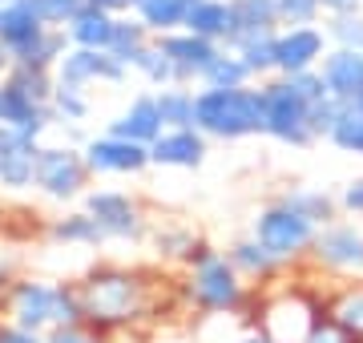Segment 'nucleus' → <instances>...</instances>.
I'll return each mask as SVG.
<instances>
[{
	"label": "nucleus",
	"instance_id": "obj_1",
	"mask_svg": "<svg viewBox=\"0 0 363 343\" xmlns=\"http://www.w3.org/2000/svg\"><path fill=\"white\" fill-rule=\"evenodd\" d=\"M262 89V137H274V142L291 145V150H307L315 145V125H311V109L331 97L319 77V69H307V73H291V77H267L259 81Z\"/></svg>",
	"mask_w": 363,
	"mask_h": 343
},
{
	"label": "nucleus",
	"instance_id": "obj_2",
	"mask_svg": "<svg viewBox=\"0 0 363 343\" xmlns=\"http://www.w3.org/2000/svg\"><path fill=\"white\" fill-rule=\"evenodd\" d=\"M194 130H202L214 142H242L262 137V89L259 81L238 89H206L194 93Z\"/></svg>",
	"mask_w": 363,
	"mask_h": 343
},
{
	"label": "nucleus",
	"instance_id": "obj_3",
	"mask_svg": "<svg viewBox=\"0 0 363 343\" xmlns=\"http://www.w3.org/2000/svg\"><path fill=\"white\" fill-rule=\"evenodd\" d=\"M315 235H319V226H315L311 218H303L298 210H291L286 202H271V206L259 210V218H255V238H259L279 263L303 259V254L311 251Z\"/></svg>",
	"mask_w": 363,
	"mask_h": 343
},
{
	"label": "nucleus",
	"instance_id": "obj_4",
	"mask_svg": "<svg viewBox=\"0 0 363 343\" xmlns=\"http://www.w3.org/2000/svg\"><path fill=\"white\" fill-rule=\"evenodd\" d=\"M93 174H89L85 154H81L77 145H40L33 186H37L45 198H52V202L77 198V194H85V182Z\"/></svg>",
	"mask_w": 363,
	"mask_h": 343
},
{
	"label": "nucleus",
	"instance_id": "obj_5",
	"mask_svg": "<svg viewBox=\"0 0 363 343\" xmlns=\"http://www.w3.org/2000/svg\"><path fill=\"white\" fill-rule=\"evenodd\" d=\"M81 303L65 287H49V283H21L13 295V315L16 327L37 331L45 323H73Z\"/></svg>",
	"mask_w": 363,
	"mask_h": 343
},
{
	"label": "nucleus",
	"instance_id": "obj_6",
	"mask_svg": "<svg viewBox=\"0 0 363 343\" xmlns=\"http://www.w3.org/2000/svg\"><path fill=\"white\" fill-rule=\"evenodd\" d=\"M271 40H274V73L279 77L319 69L323 53L331 49L323 25H279Z\"/></svg>",
	"mask_w": 363,
	"mask_h": 343
},
{
	"label": "nucleus",
	"instance_id": "obj_7",
	"mask_svg": "<svg viewBox=\"0 0 363 343\" xmlns=\"http://www.w3.org/2000/svg\"><path fill=\"white\" fill-rule=\"evenodd\" d=\"M154 45L166 53L169 69H174V85H198L202 73L210 69V61L222 53L218 40H206L190 33V28H174V33H162L154 37Z\"/></svg>",
	"mask_w": 363,
	"mask_h": 343
},
{
	"label": "nucleus",
	"instance_id": "obj_8",
	"mask_svg": "<svg viewBox=\"0 0 363 343\" xmlns=\"http://www.w3.org/2000/svg\"><path fill=\"white\" fill-rule=\"evenodd\" d=\"M52 73H57V81L81 85V89H93V85H125L130 81V65H121L109 49H77V45H69Z\"/></svg>",
	"mask_w": 363,
	"mask_h": 343
},
{
	"label": "nucleus",
	"instance_id": "obj_9",
	"mask_svg": "<svg viewBox=\"0 0 363 343\" xmlns=\"http://www.w3.org/2000/svg\"><path fill=\"white\" fill-rule=\"evenodd\" d=\"M190 295L202 307H210V311H230V307H238L242 283H238L234 263L222 259V254H210L202 247V254H198V263H194V279H190Z\"/></svg>",
	"mask_w": 363,
	"mask_h": 343
},
{
	"label": "nucleus",
	"instance_id": "obj_10",
	"mask_svg": "<svg viewBox=\"0 0 363 343\" xmlns=\"http://www.w3.org/2000/svg\"><path fill=\"white\" fill-rule=\"evenodd\" d=\"M85 166L89 174H105V178H130L142 174L150 166V145L130 142V137H117V133H97L81 145Z\"/></svg>",
	"mask_w": 363,
	"mask_h": 343
},
{
	"label": "nucleus",
	"instance_id": "obj_11",
	"mask_svg": "<svg viewBox=\"0 0 363 343\" xmlns=\"http://www.w3.org/2000/svg\"><path fill=\"white\" fill-rule=\"evenodd\" d=\"M85 214L97 223L101 238H138L145 230L142 210L125 190H89L85 194Z\"/></svg>",
	"mask_w": 363,
	"mask_h": 343
},
{
	"label": "nucleus",
	"instance_id": "obj_12",
	"mask_svg": "<svg viewBox=\"0 0 363 343\" xmlns=\"http://www.w3.org/2000/svg\"><path fill=\"white\" fill-rule=\"evenodd\" d=\"M81 307L93 319H130L138 307V279L121 275V271H105L85 283V299Z\"/></svg>",
	"mask_w": 363,
	"mask_h": 343
},
{
	"label": "nucleus",
	"instance_id": "obj_13",
	"mask_svg": "<svg viewBox=\"0 0 363 343\" xmlns=\"http://www.w3.org/2000/svg\"><path fill=\"white\" fill-rule=\"evenodd\" d=\"M311 254L327 271H343V275H363V235L351 223H327L311 242Z\"/></svg>",
	"mask_w": 363,
	"mask_h": 343
},
{
	"label": "nucleus",
	"instance_id": "obj_14",
	"mask_svg": "<svg viewBox=\"0 0 363 343\" xmlns=\"http://www.w3.org/2000/svg\"><path fill=\"white\" fill-rule=\"evenodd\" d=\"M37 154H40L37 137L0 125V190H13V194L28 190L33 178H37Z\"/></svg>",
	"mask_w": 363,
	"mask_h": 343
},
{
	"label": "nucleus",
	"instance_id": "obj_15",
	"mask_svg": "<svg viewBox=\"0 0 363 343\" xmlns=\"http://www.w3.org/2000/svg\"><path fill=\"white\" fill-rule=\"evenodd\" d=\"M210 154V137L202 130H162L150 142V166L166 170H198Z\"/></svg>",
	"mask_w": 363,
	"mask_h": 343
},
{
	"label": "nucleus",
	"instance_id": "obj_16",
	"mask_svg": "<svg viewBox=\"0 0 363 343\" xmlns=\"http://www.w3.org/2000/svg\"><path fill=\"white\" fill-rule=\"evenodd\" d=\"M0 125L40 142L57 125V113H52V106H40V101H33V97H25V93H16L13 85L0 81Z\"/></svg>",
	"mask_w": 363,
	"mask_h": 343
},
{
	"label": "nucleus",
	"instance_id": "obj_17",
	"mask_svg": "<svg viewBox=\"0 0 363 343\" xmlns=\"http://www.w3.org/2000/svg\"><path fill=\"white\" fill-rule=\"evenodd\" d=\"M319 77H323L327 93L335 97L339 106L363 97V53L359 49H335L331 45L323 53V61H319Z\"/></svg>",
	"mask_w": 363,
	"mask_h": 343
},
{
	"label": "nucleus",
	"instance_id": "obj_18",
	"mask_svg": "<svg viewBox=\"0 0 363 343\" xmlns=\"http://www.w3.org/2000/svg\"><path fill=\"white\" fill-rule=\"evenodd\" d=\"M311 331H315V311L307 307V299L283 295L279 303L267 307V339L271 343H307Z\"/></svg>",
	"mask_w": 363,
	"mask_h": 343
},
{
	"label": "nucleus",
	"instance_id": "obj_19",
	"mask_svg": "<svg viewBox=\"0 0 363 343\" xmlns=\"http://www.w3.org/2000/svg\"><path fill=\"white\" fill-rule=\"evenodd\" d=\"M105 133H117V137H130V142L150 145L157 133H162V113H157L154 93H138L130 106H125L113 121H109V125H105Z\"/></svg>",
	"mask_w": 363,
	"mask_h": 343
},
{
	"label": "nucleus",
	"instance_id": "obj_20",
	"mask_svg": "<svg viewBox=\"0 0 363 343\" xmlns=\"http://www.w3.org/2000/svg\"><path fill=\"white\" fill-rule=\"evenodd\" d=\"M230 40L226 49H234L238 40L247 37H271L279 28V13H274V0H230Z\"/></svg>",
	"mask_w": 363,
	"mask_h": 343
},
{
	"label": "nucleus",
	"instance_id": "obj_21",
	"mask_svg": "<svg viewBox=\"0 0 363 343\" xmlns=\"http://www.w3.org/2000/svg\"><path fill=\"white\" fill-rule=\"evenodd\" d=\"M45 28L49 25L28 9V0H13V4L0 9V45L9 49V57H16L28 40H37Z\"/></svg>",
	"mask_w": 363,
	"mask_h": 343
},
{
	"label": "nucleus",
	"instance_id": "obj_22",
	"mask_svg": "<svg viewBox=\"0 0 363 343\" xmlns=\"http://www.w3.org/2000/svg\"><path fill=\"white\" fill-rule=\"evenodd\" d=\"M230 0H190V9H186V21L182 28H190L198 37L206 40H218L222 49H226V40H230Z\"/></svg>",
	"mask_w": 363,
	"mask_h": 343
},
{
	"label": "nucleus",
	"instance_id": "obj_23",
	"mask_svg": "<svg viewBox=\"0 0 363 343\" xmlns=\"http://www.w3.org/2000/svg\"><path fill=\"white\" fill-rule=\"evenodd\" d=\"M113 25H117V16H109V13H101V9H89V4H85V9L65 25V37H69V45H77V49H109Z\"/></svg>",
	"mask_w": 363,
	"mask_h": 343
},
{
	"label": "nucleus",
	"instance_id": "obj_24",
	"mask_svg": "<svg viewBox=\"0 0 363 343\" xmlns=\"http://www.w3.org/2000/svg\"><path fill=\"white\" fill-rule=\"evenodd\" d=\"M150 40H154V33H150V28H145L133 13H125V16H117V25H113L109 53H113L121 65H130V73H133V61L150 49Z\"/></svg>",
	"mask_w": 363,
	"mask_h": 343
},
{
	"label": "nucleus",
	"instance_id": "obj_25",
	"mask_svg": "<svg viewBox=\"0 0 363 343\" xmlns=\"http://www.w3.org/2000/svg\"><path fill=\"white\" fill-rule=\"evenodd\" d=\"M327 142L335 145L339 154H351V158H363V101H343L327 130Z\"/></svg>",
	"mask_w": 363,
	"mask_h": 343
},
{
	"label": "nucleus",
	"instance_id": "obj_26",
	"mask_svg": "<svg viewBox=\"0 0 363 343\" xmlns=\"http://www.w3.org/2000/svg\"><path fill=\"white\" fill-rule=\"evenodd\" d=\"M186 9H190V0H130V13L138 16V21L154 33V37L182 28Z\"/></svg>",
	"mask_w": 363,
	"mask_h": 343
},
{
	"label": "nucleus",
	"instance_id": "obj_27",
	"mask_svg": "<svg viewBox=\"0 0 363 343\" xmlns=\"http://www.w3.org/2000/svg\"><path fill=\"white\" fill-rule=\"evenodd\" d=\"M194 93L190 85H166L154 89L157 113H162V130H190L194 125Z\"/></svg>",
	"mask_w": 363,
	"mask_h": 343
},
{
	"label": "nucleus",
	"instance_id": "obj_28",
	"mask_svg": "<svg viewBox=\"0 0 363 343\" xmlns=\"http://www.w3.org/2000/svg\"><path fill=\"white\" fill-rule=\"evenodd\" d=\"M69 37L65 28H45L37 40H28L25 49L13 57V65H28V69H57V61L65 57Z\"/></svg>",
	"mask_w": 363,
	"mask_h": 343
},
{
	"label": "nucleus",
	"instance_id": "obj_29",
	"mask_svg": "<svg viewBox=\"0 0 363 343\" xmlns=\"http://www.w3.org/2000/svg\"><path fill=\"white\" fill-rule=\"evenodd\" d=\"M279 202H286V206L298 210L303 218H311L315 226L335 223V210H339V198H331L327 190H311V186H295V190H286Z\"/></svg>",
	"mask_w": 363,
	"mask_h": 343
},
{
	"label": "nucleus",
	"instance_id": "obj_30",
	"mask_svg": "<svg viewBox=\"0 0 363 343\" xmlns=\"http://www.w3.org/2000/svg\"><path fill=\"white\" fill-rule=\"evenodd\" d=\"M0 81H4V85H13L16 93H25V97H33V101H40V106H49L52 89H57V73H52V69L9 65V73H4Z\"/></svg>",
	"mask_w": 363,
	"mask_h": 343
},
{
	"label": "nucleus",
	"instance_id": "obj_31",
	"mask_svg": "<svg viewBox=\"0 0 363 343\" xmlns=\"http://www.w3.org/2000/svg\"><path fill=\"white\" fill-rule=\"evenodd\" d=\"M250 73L247 65H242V57L234 53V49H222L214 61H210V69L202 73V81L198 85H206V89H238V85H250Z\"/></svg>",
	"mask_w": 363,
	"mask_h": 343
},
{
	"label": "nucleus",
	"instance_id": "obj_32",
	"mask_svg": "<svg viewBox=\"0 0 363 343\" xmlns=\"http://www.w3.org/2000/svg\"><path fill=\"white\" fill-rule=\"evenodd\" d=\"M52 113H57V125H81V121L89 118V89H81V85H65V81H57V89H52Z\"/></svg>",
	"mask_w": 363,
	"mask_h": 343
},
{
	"label": "nucleus",
	"instance_id": "obj_33",
	"mask_svg": "<svg viewBox=\"0 0 363 343\" xmlns=\"http://www.w3.org/2000/svg\"><path fill=\"white\" fill-rule=\"evenodd\" d=\"M230 263H234V271H238V275H271V271H279V266H283L255 235L242 238V242H234V247H230Z\"/></svg>",
	"mask_w": 363,
	"mask_h": 343
},
{
	"label": "nucleus",
	"instance_id": "obj_34",
	"mask_svg": "<svg viewBox=\"0 0 363 343\" xmlns=\"http://www.w3.org/2000/svg\"><path fill=\"white\" fill-rule=\"evenodd\" d=\"M274 37V33H271ZM271 37H247L234 45V53L242 57V65H247V73L255 81H267L274 77V40Z\"/></svg>",
	"mask_w": 363,
	"mask_h": 343
},
{
	"label": "nucleus",
	"instance_id": "obj_35",
	"mask_svg": "<svg viewBox=\"0 0 363 343\" xmlns=\"http://www.w3.org/2000/svg\"><path fill=\"white\" fill-rule=\"evenodd\" d=\"M52 238H57V242H69V247H97V242H105L97 223H93L85 210L65 214L61 223H52Z\"/></svg>",
	"mask_w": 363,
	"mask_h": 343
},
{
	"label": "nucleus",
	"instance_id": "obj_36",
	"mask_svg": "<svg viewBox=\"0 0 363 343\" xmlns=\"http://www.w3.org/2000/svg\"><path fill=\"white\" fill-rule=\"evenodd\" d=\"M319 25H323L327 40L335 49H359L363 53V9L359 13H343V16H323Z\"/></svg>",
	"mask_w": 363,
	"mask_h": 343
},
{
	"label": "nucleus",
	"instance_id": "obj_37",
	"mask_svg": "<svg viewBox=\"0 0 363 343\" xmlns=\"http://www.w3.org/2000/svg\"><path fill=\"white\" fill-rule=\"evenodd\" d=\"M133 73L150 85V89H166V85H174V69H169L166 53L157 49L154 40H150V49H145L138 61H133Z\"/></svg>",
	"mask_w": 363,
	"mask_h": 343
},
{
	"label": "nucleus",
	"instance_id": "obj_38",
	"mask_svg": "<svg viewBox=\"0 0 363 343\" xmlns=\"http://www.w3.org/2000/svg\"><path fill=\"white\" fill-rule=\"evenodd\" d=\"M331 315H335V323L347 331V335H363V287L343 291L339 303L331 307Z\"/></svg>",
	"mask_w": 363,
	"mask_h": 343
},
{
	"label": "nucleus",
	"instance_id": "obj_39",
	"mask_svg": "<svg viewBox=\"0 0 363 343\" xmlns=\"http://www.w3.org/2000/svg\"><path fill=\"white\" fill-rule=\"evenodd\" d=\"M28 9H33L49 28H65L69 21L85 9V0H28Z\"/></svg>",
	"mask_w": 363,
	"mask_h": 343
},
{
	"label": "nucleus",
	"instance_id": "obj_40",
	"mask_svg": "<svg viewBox=\"0 0 363 343\" xmlns=\"http://www.w3.org/2000/svg\"><path fill=\"white\" fill-rule=\"evenodd\" d=\"M274 13H279V25H319L323 21L319 0H274Z\"/></svg>",
	"mask_w": 363,
	"mask_h": 343
},
{
	"label": "nucleus",
	"instance_id": "obj_41",
	"mask_svg": "<svg viewBox=\"0 0 363 343\" xmlns=\"http://www.w3.org/2000/svg\"><path fill=\"white\" fill-rule=\"evenodd\" d=\"M339 210H347V214H363V178L347 182V190L339 194Z\"/></svg>",
	"mask_w": 363,
	"mask_h": 343
},
{
	"label": "nucleus",
	"instance_id": "obj_42",
	"mask_svg": "<svg viewBox=\"0 0 363 343\" xmlns=\"http://www.w3.org/2000/svg\"><path fill=\"white\" fill-rule=\"evenodd\" d=\"M307 343H351V335L339 323H323V327H315L311 335H307Z\"/></svg>",
	"mask_w": 363,
	"mask_h": 343
},
{
	"label": "nucleus",
	"instance_id": "obj_43",
	"mask_svg": "<svg viewBox=\"0 0 363 343\" xmlns=\"http://www.w3.org/2000/svg\"><path fill=\"white\" fill-rule=\"evenodd\" d=\"M363 0H319V13L323 16H343V13H359Z\"/></svg>",
	"mask_w": 363,
	"mask_h": 343
},
{
	"label": "nucleus",
	"instance_id": "obj_44",
	"mask_svg": "<svg viewBox=\"0 0 363 343\" xmlns=\"http://www.w3.org/2000/svg\"><path fill=\"white\" fill-rule=\"evenodd\" d=\"M89 9H101V13H109V16H125L130 13V0H85Z\"/></svg>",
	"mask_w": 363,
	"mask_h": 343
},
{
	"label": "nucleus",
	"instance_id": "obj_45",
	"mask_svg": "<svg viewBox=\"0 0 363 343\" xmlns=\"http://www.w3.org/2000/svg\"><path fill=\"white\" fill-rule=\"evenodd\" d=\"M0 343H37V331H25V327L4 331V335H0Z\"/></svg>",
	"mask_w": 363,
	"mask_h": 343
},
{
	"label": "nucleus",
	"instance_id": "obj_46",
	"mask_svg": "<svg viewBox=\"0 0 363 343\" xmlns=\"http://www.w3.org/2000/svg\"><path fill=\"white\" fill-rule=\"evenodd\" d=\"M52 343H89L85 335H77V331H57L52 335Z\"/></svg>",
	"mask_w": 363,
	"mask_h": 343
},
{
	"label": "nucleus",
	"instance_id": "obj_47",
	"mask_svg": "<svg viewBox=\"0 0 363 343\" xmlns=\"http://www.w3.org/2000/svg\"><path fill=\"white\" fill-rule=\"evenodd\" d=\"M9 65H13V57H9V49H4V45H0V77L9 73Z\"/></svg>",
	"mask_w": 363,
	"mask_h": 343
},
{
	"label": "nucleus",
	"instance_id": "obj_48",
	"mask_svg": "<svg viewBox=\"0 0 363 343\" xmlns=\"http://www.w3.org/2000/svg\"><path fill=\"white\" fill-rule=\"evenodd\" d=\"M238 343H271L267 335H247V339H238Z\"/></svg>",
	"mask_w": 363,
	"mask_h": 343
},
{
	"label": "nucleus",
	"instance_id": "obj_49",
	"mask_svg": "<svg viewBox=\"0 0 363 343\" xmlns=\"http://www.w3.org/2000/svg\"><path fill=\"white\" fill-rule=\"evenodd\" d=\"M4 4H13V0H0V9H4Z\"/></svg>",
	"mask_w": 363,
	"mask_h": 343
}]
</instances>
